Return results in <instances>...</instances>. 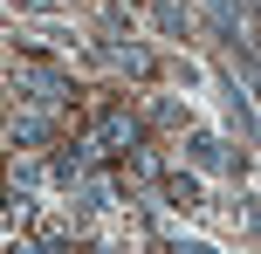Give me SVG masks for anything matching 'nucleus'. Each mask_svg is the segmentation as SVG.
<instances>
[{
    "mask_svg": "<svg viewBox=\"0 0 261 254\" xmlns=\"http://www.w3.org/2000/svg\"><path fill=\"white\" fill-rule=\"evenodd\" d=\"M48 131H55V110H35V103H21V110H14V124H7V137H14L21 151L48 145Z\"/></svg>",
    "mask_w": 261,
    "mask_h": 254,
    "instance_id": "39448f33",
    "label": "nucleus"
},
{
    "mask_svg": "<svg viewBox=\"0 0 261 254\" xmlns=\"http://www.w3.org/2000/svg\"><path fill=\"white\" fill-rule=\"evenodd\" d=\"M144 117H151V124H186V103H172V96H158V103L144 110Z\"/></svg>",
    "mask_w": 261,
    "mask_h": 254,
    "instance_id": "9b49d317",
    "label": "nucleus"
},
{
    "mask_svg": "<svg viewBox=\"0 0 261 254\" xmlns=\"http://www.w3.org/2000/svg\"><path fill=\"white\" fill-rule=\"evenodd\" d=\"M96 55H103L110 69H130V76H151V69H158V62H151V48H144V41H124L117 27H110L103 41H96Z\"/></svg>",
    "mask_w": 261,
    "mask_h": 254,
    "instance_id": "20e7f679",
    "label": "nucleus"
},
{
    "mask_svg": "<svg viewBox=\"0 0 261 254\" xmlns=\"http://www.w3.org/2000/svg\"><path fill=\"white\" fill-rule=\"evenodd\" d=\"M7 186H14V192H41V186H55V179H48V165H41V158H28V151H21V158L7 165Z\"/></svg>",
    "mask_w": 261,
    "mask_h": 254,
    "instance_id": "0eeeda50",
    "label": "nucleus"
},
{
    "mask_svg": "<svg viewBox=\"0 0 261 254\" xmlns=\"http://www.w3.org/2000/svg\"><path fill=\"white\" fill-rule=\"evenodd\" d=\"M14 227H21V213H14V192H0V241H7Z\"/></svg>",
    "mask_w": 261,
    "mask_h": 254,
    "instance_id": "f8f14e48",
    "label": "nucleus"
},
{
    "mask_svg": "<svg viewBox=\"0 0 261 254\" xmlns=\"http://www.w3.org/2000/svg\"><path fill=\"white\" fill-rule=\"evenodd\" d=\"M158 192H165V206H179V213L199 206V179H186V172H158Z\"/></svg>",
    "mask_w": 261,
    "mask_h": 254,
    "instance_id": "6e6552de",
    "label": "nucleus"
},
{
    "mask_svg": "<svg viewBox=\"0 0 261 254\" xmlns=\"http://www.w3.org/2000/svg\"><path fill=\"white\" fill-rule=\"evenodd\" d=\"M220 90H227V110H234L241 137H254V103H248V90H241V82H220Z\"/></svg>",
    "mask_w": 261,
    "mask_h": 254,
    "instance_id": "9d476101",
    "label": "nucleus"
},
{
    "mask_svg": "<svg viewBox=\"0 0 261 254\" xmlns=\"http://www.w3.org/2000/svg\"><path fill=\"white\" fill-rule=\"evenodd\" d=\"M14 96H21V103H35V110H62L69 96H76V82H69L62 62H48V55L21 48V62H14Z\"/></svg>",
    "mask_w": 261,
    "mask_h": 254,
    "instance_id": "f257e3e1",
    "label": "nucleus"
},
{
    "mask_svg": "<svg viewBox=\"0 0 261 254\" xmlns=\"http://www.w3.org/2000/svg\"><path fill=\"white\" fill-rule=\"evenodd\" d=\"M90 145L103 151V158H124L130 145H144V117L124 110V103H103V110L90 117Z\"/></svg>",
    "mask_w": 261,
    "mask_h": 254,
    "instance_id": "f03ea898",
    "label": "nucleus"
},
{
    "mask_svg": "<svg viewBox=\"0 0 261 254\" xmlns=\"http://www.w3.org/2000/svg\"><path fill=\"white\" fill-rule=\"evenodd\" d=\"M96 158H103V151H96L90 137H76V145H62V151L48 158V179H55V186H76L83 172H96Z\"/></svg>",
    "mask_w": 261,
    "mask_h": 254,
    "instance_id": "7ed1b4c3",
    "label": "nucleus"
},
{
    "mask_svg": "<svg viewBox=\"0 0 261 254\" xmlns=\"http://www.w3.org/2000/svg\"><path fill=\"white\" fill-rule=\"evenodd\" d=\"M186 158H193V165H206V172H227V165H234V158L220 151V137H206V131H193V137H186Z\"/></svg>",
    "mask_w": 261,
    "mask_h": 254,
    "instance_id": "1a4fd4ad",
    "label": "nucleus"
},
{
    "mask_svg": "<svg viewBox=\"0 0 261 254\" xmlns=\"http://www.w3.org/2000/svg\"><path fill=\"white\" fill-rule=\"evenodd\" d=\"M151 14H158V35L193 41V14H186V0H151Z\"/></svg>",
    "mask_w": 261,
    "mask_h": 254,
    "instance_id": "423d86ee",
    "label": "nucleus"
}]
</instances>
